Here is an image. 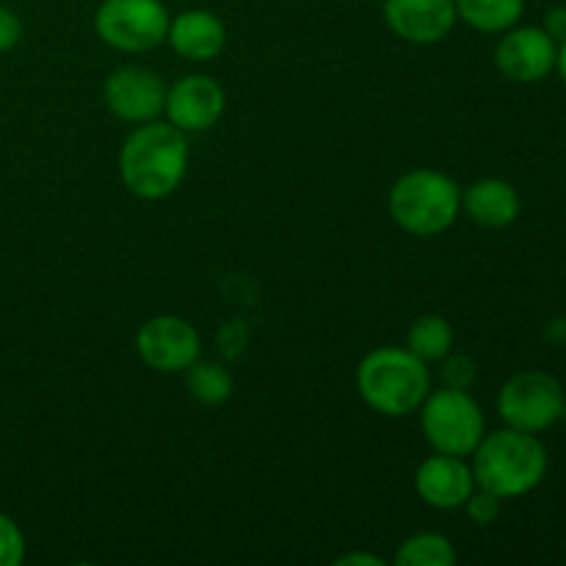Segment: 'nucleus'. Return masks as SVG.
Listing matches in <instances>:
<instances>
[{
    "label": "nucleus",
    "mask_w": 566,
    "mask_h": 566,
    "mask_svg": "<svg viewBox=\"0 0 566 566\" xmlns=\"http://www.w3.org/2000/svg\"><path fill=\"white\" fill-rule=\"evenodd\" d=\"M188 138L171 122H144L119 149V177L138 199L171 197L186 180Z\"/></svg>",
    "instance_id": "1"
},
{
    "label": "nucleus",
    "mask_w": 566,
    "mask_h": 566,
    "mask_svg": "<svg viewBox=\"0 0 566 566\" xmlns=\"http://www.w3.org/2000/svg\"><path fill=\"white\" fill-rule=\"evenodd\" d=\"M470 457L475 486L492 492L501 501L528 495L547 473V451L539 437L512 426L484 434Z\"/></svg>",
    "instance_id": "2"
},
{
    "label": "nucleus",
    "mask_w": 566,
    "mask_h": 566,
    "mask_svg": "<svg viewBox=\"0 0 566 566\" xmlns=\"http://www.w3.org/2000/svg\"><path fill=\"white\" fill-rule=\"evenodd\" d=\"M357 390L374 412L385 418H407L431 392L429 363L415 357L409 348H374L357 368Z\"/></svg>",
    "instance_id": "3"
},
{
    "label": "nucleus",
    "mask_w": 566,
    "mask_h": 566,
    "mask_svg": "<svg viewBox=\"0 0 566 566\" xmlns=\"http://www.w3.org/2000/svg\"><path fill=\"white\" fill-rule=\"evenodd\" d=\"M390 216L409 235L431 238L453 227L462 210V191L448 175L415 169L398 177L390 191Z\"/></svg>",
    "instance_id": "4"
},
{
    "label": "nucleus",
    "mask_w": 566,
    "mask_h": 566,
    "mask_svg": "<svg viewBox=\"0 0 566 566\" xmlns=\"http://www.w3.org/2000/svg\"><path fill=\"white\" fill-rule=\"evenodd\" d=\"M420 429L437 453L470 457L486 434V420L479 401L468 390L442 387L420 403Z\"/></svg>",
    "instance_id": "5"
},
{
    "label": "nucleus",
    "mask_w": 566,
    "mask_h": 566,
    "mask_svg": "<svg viewBox=\"0 0 566 566\" xmlns=\"http://www.w3.org/2000/svg\"><path fill=\"white\" fill-rule=\"evenodd\" d=\"M169 9L160 0H103L94 14L99 42L119 53H147L169 36Z\"/></svg>",
    "instance_id": "6"
},
{
    "label": "nucleus",
    "mask_w": 566,
    "mask_h": 566,
    "mask_svg": "<svg viewBox=\"0 0 566 566\" xmlns=\"http://www.w3.org/2000/svg\"><path fill=\"white\" fill-rule=\"evenodd\" d=\"M497 412L512 429L539 434L556 426L566 412L564 387L556 376L525 370L501 387Z\"/></svg>",
    "instance_id": "7"
},
{
    "label": "nucleus",
    "mask_w": 566,
    "mask_h": 566,
    "mask_svg": "<svg viewBox=\"0 0 566 566\" xmlns=\"http://www.w3.org/2000/svg\"><path fill=\"white\" fill-rule=\"evenodd\" d=\"M136 348L142 363L158 374H182L199 359L202 340L180 315H155L138 329Z\"/></svg>",
    "instance_id": "8"
},
{
    "label": "nucleus",
    "mask_w": 566,
    "mask_h": 566,
    "mask_svg": "<svg viewBox=\"0 0 566 566\" xmlns=\"http://www.w3.org/2000/svg\"><path fill=\"white\" fill-rule=\"evenodd\" d=\"M166 83L158 72L147 66H119L108 75L103 86L105 105L111 114L130 125H144L164 114Z\"/></svg>",
    "instance_id": "9"
},
{
    "label": "nucleus",
    "mask_w": 566,
    "mask_h": 566,
    "mask_svg": "<svg viewBox=\"0 0 566 566\" xmlns=\"http://www.w3.org/2000/svg\"><path fill=\"white\" fill-rule=\"evenodd\" d=\"M556 53L558 44L547 36L545 28H509L495 48V64L509 81L536 83L556 70Z\"/></svg>",
    "instance_id": "10"
},
{
    "label": "nucleus",
    "mask_w": 566,
    "mask_h": 566,
    "mask_svg": "<svg viewBox=\"0 0 566 566\" xmlns=\"http://www.w3.org/2000/svg\"><path fill=\"white\" fill-rule=\"evenodd\" d=\"M224 88L210 75H186L166 92L164 114L182 133L210 130L224 114Z\"/></svg>",
    "instance_id": "11"
},
{
    "label": "nucleus",
    "mask_w": 566,
    "mask_h": 566,
    "mask_svg": "<svg viewBox=\"0 0 566 566\" xmlns=\"http://www.w3.org/2000/svg\"><path fill=\"white\" fill-rule=\"evenodd\" d=\"M457 20V0H385L387 28L403 42H442Z\"/></svg>",
    "instance_id": "12"
},
{
    "label": "nucleus",
    "mask_w": 566,
    "mask_h": 566,
    "mask_svg": "<svg viewBox=\"0 0 566 566\" xmlns=\"http://www.w3.org/2000/svg\"><path fill=\"white\" fill-rule=\"evenodd\" d=\"M415 490H418L420 501L429 503L431 509L451 512V509L464 506L468 497L473 495V468L464 464L462 457L434 451V457L426 459L415 473Z\"/></svg>",
    "instance_id": "13"
},
{
    "label": "nucleus",
    "mask_w": 566,
    "mask_h": 566,
    "mask_svg": "<svg viewBox=\"0 0 566 566\" xmlns=\"http://www.w3.org/2000/svg\"><path fill=\"white\" fill-rule=\"evenodd\" d=\"M166 42L186 61H199V64L202 61H213L224 50L227 42L224 22L208 9L180 11L169 22V36H166Z\"/></svg>",
    "instance_id": "14"
},
{
    "label": "nucleus",
    "mask_w": 566,
    "mask_h": 566,
    "mask_svg": "<svg viewBox=\"0 0 566 566\" xmlns=\"http://www.w3.org/2000/svg\"><path fill=\"white\" fill-rule=\"evenodd\" d=\"M462 210L473 224L503 230L520 216V193L512 182L486 177L462 193Z\"/></svg>",
    "instance_id": "15"
},
{
    "label": "nucleus",
    "mask_w": 566,
    "mask_h": 566,
    "mask_svg": "<svg viewBox=\"0 0 566 566\" xmlns=\"http://www.w3.org/2000/svg\"><path fill=\"white\" fill-rule=\"evenodd\" d=\"M525 0H457L459 20L484 33H503L520 22Z\"/></svg>",
    "instance_id": "16"
},
{
    "label": "nucleus",
    "mask_w": 566,
    "mask_h": 566,
    "mask_svg": "<svg viewBox=\"0 0 566 566\" xmlns=\"http://www.w3.org/2000/svg\"><path fill=\"white\" fill-rule=\"evenodd\" d=\"M407 348L423 363H442L453 348V326L442 315H423L409 326Z\"/></svg>",
    "instance_id": "17"
},
{
    "label": "nucleus",
    "mask_w": 566,
    "mask_h": 566,
    "mask_svg": "<svg viewBox=\"0 0 566 566\" xmlns=\"http://www.w3.org/2000/svg\"><path fill=\"white\" fill-rule=\"evenodd\" d=\"M186 385L197 401L208 403V407H221L224 401H230L232 390H235V381L232 374L219 363H197L186 370Z\"/></svg>",
    "instance_id": "18"
},
{
    "label": "nucleus",
    "mask_w": 566,
    "mask_h": 566,
    "mask_svg": "<svg viewBox=\"0 0 566 566\" xmlns=\"http://www.w3.org/2000/svg\"><path fill=\"white\" fill-rule=\"evenodd\" d=\"M453 562H457V551H453L451 539L434 534V531L409 536L396 553L398 566H451Z\"/></svg>",
    "instance_id": "19"
},
{
    "label": "nucleus",
    "mask_w": 566,
    "mask_h": 566,
    "mask_svg": "<svg viewBox=\"0 0 566 566\" xmlns=\"http://www.w3.org/2000/svg\"><path fill=\"white\" fill-rule=\"evenodd\" d=\"M25 558V536L20 525L0 512V566H20Z\"/></svg>",
    "instance_id": "20"
},
{
    "label": "nucleus",
    "mask_w": 566,
    "mask_h": 566,
    "mask_svg": "<svg viewBox=\"0 0 566 566\" xmlns=\"http://www.w3.org/2000/svg\"><path fill=\"white\" fill-rule=\"evenodd\" d=\"M468 514L470 520H473L475 525H492L497 517H501V509H503V501L497 495H492V492L486 490H473V495L468 497Z\"/></svg>",
    "instance_id": "21"
},
{
    "label": "nucleus",
    "mask_w": 566,
    "mask_h": 566,
    "mask_svg": "<svg viewBox=\"0 0 566 566\" xmlns=\"http://www.w3.org/2000/svg\"><path fill=\"white\" fill-rule=\"evenodd\" d=\"M442 379L446 387H457V390H468L475 379V365L470 357H446V368H442Z\"/></svg>",
    "instance_id": "22"
},
{
    "label": "nucleus",
    "mask_w": 566,
    "mask_h": 566,
    "mask_svg": "<svg viewBox=\"0 0 566 566\" xmlns=\"http://www.w3.org/2000/svg\"><path fill=\"white\" fill-rule=\"evenodd\" d=\"M22 36V22L9 6H0V53L14 48Z\"/></svg>",
    "instance_id": "23"
},
{
    "label": "nucleus",
    "mask_w": 566,
    "mask_h": 566,
    "mask_svg": "<svg viewBox=\"0 0 566 566\" xmlns=\"http://www.w3.org/2000/svg\"><path fill=\"white\" fill-rule=\"evenodd\" d=\"M545 33L556 44H562L566 39V6H553L545 11Z\"/></svg>",
    "instance_id": "24"
},
{
    "label": "nucleus",
    "mask_w": 566,
    "mask_h": 566,
    "mask_svg": "<svg viewBox=\"0 0 566 566\" xmlns=\"http://www.w3.org/2000/svg\"><path fill=\"white\" fill-rule=\"evenodd\" d=\"M335 566H385V558L370 556V553H346L335 558Z\"/></svg>",
    "instance_id": "25"
},
{
    "label": "nucleus",
    "mask_w": 566,
    "mask_h": 566,
    "mask_svg": "<svg viewBox=\"0 0 566 566\" xmlns=\"http://www.w3.org/2000/svg\"><path fill=\"white\" fill-rule=\"evenodd\" d=\"M556 70H558V75H562V81H564V86H566V39L562 44H558V53H556Z\"/></svg>",
    "instance_id": "26"
}]
</instances>
